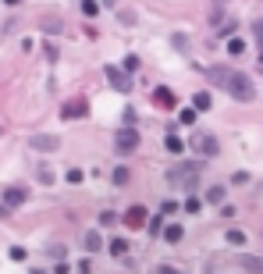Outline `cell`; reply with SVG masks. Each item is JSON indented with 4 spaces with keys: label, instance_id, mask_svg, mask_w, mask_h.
Returning a JSON list of instances; mask_svg holds the SVG:
<instances>
[{
    "label": "cell",
    "instance_id": "32",
    "mask_svg": "<svg viewBox=\"0 0 263 274\" xmlns=\"http://www.w3.org/2000/svg\"><path fill=\"white\" fill-rule=\"evenodd\" d=\"M153 274H181V271H178V267H167V264H164V267H157Z\"/></svg>",
    "mask_w": 263,
    "mask_h": 274
},
{
    "label": "cell",
    "instance_id": "22",
    "mask_svg": "<svg viewBox=\"0 0 263 274\" xmlns=\"http://www.w3.org/2000/svg\"><path fill=\"white\" fill-rule=\"evenodd\" d=\"M228 242H231V246H242V242H245V232H238V228H231V232H228Z\"/></svg>",
    "mask_w": 263,
    "mask_h": 274
},
{
    "label": "cell",
    "instance_id": "23",
    "mask_svg": "<svg viewBox=\"0 0 263 274\" xmlns=\"http://www.w3.org/2000/svg\"><path fill=\"white\" fill-rule=\"evenodd\" d=\"M228 54H235V57L245 54V43H242V39H231V43H228Z\"/></svg>",
    "mask_w": 263,
    "mask_h": 274
},
{
    "label": "cell",
    "instance_id": "14",
    "mask_svg": "<svg viewBox=\"0 0 263 274\" xmlns=\"http://www.w3.org/2000/svg\"><path fill=\"white\" fill-rule=\"evenodd\" d=\"M224 196H228V192H224V185H213V189H206V203L221 207V203H224Z\"/></svg>",
    "mask_w": 263,
    "mask_h": 274
},
{
    "label": "cell",
    "instance_id": "9",
    "mask_svg": "<svg viewBox=\"0 0 263 274\" xmlns=\"http://www.w3.org/2000/svg\"><path fill=\"white\" fill-rule=\"evenodd\" d=\"M86 114V100H68L60 107V118H82Z\"/></svg>",
    "mask_w": 263,
    "mask_h": 274
},
{
    "label": "cell",
    "instance_id": "8",
    "mask_svg": "<svg viewBox=\"0 0 263 274\" xmlns=\"http://www.w3.org/2000/svg\"><path fill=\"white\" fill-rule=\"evenodd\" d=\"M22 203H25V189H22V185H11V189L4 192V210L22 207Z\"/></svg>",
    "mask_w": 263,
    "mask_h": 274
},
{
    "label": "cell",
    "instance_id": "21",
    "mask_svg": "<svg viewBox=\"0 0 263 274\" xmlns=\"http://www.w3.org/2000/svg\"><path fill=\"white\" fill-rule=\"evenodd\" d=\"M149 235H164V217H149Z\"/></svg>",
    "mask_w": 263,
    "mask_h": 274
},
{
    "label": "cell",
    "instance_id": "12",
    "mask_svg": "<svg viewBox=\"0 0 263 274\" xmlns=\"http://www.w3.org/2000/svg\"><path fill=\"white\" fill-rule=\"evenodd\" d=\"M213 107V96L210 93H196L192 96V111H210Z\"/></svg>",
    "mask_w": 263,
    "mask_h": 274
},
{
    "label": "cell",
    "instance_id": "4",
    "mask_svg": "<svg viewBox=\"0 0 263 274\" xmlns=\"http://www.w3.org/2000/svg\"><path fill=\"white\" fill-rule=\"evenodd\" d=\"M121 224H128V228H135V232H139V228H146L149 224V214H146V207H128L125 210V217H121Z\"/></svg>",
    "mask_w": 263,
    "mask_h": 274
},
{
    "label": "cell",
    "instance_id": "24",
    "mask_svg": "<svg viewBox=\"0 0 263 274\" xmlns=\"http://www.w3.org/2000/svg\"><path fill=\"white\" fill-rule=\"evenodd\" d=\"M82 14H89V18H96V14H100V4H92V0H86V4H82Z\"/></svg>",
    "mask_w": 263,
    "mask_h": 274
},
{
    "label": "cell",
    "instance_id": "26",
    "mask_svg": "<svg viewBox=\"0 0 263 274\" xmlns=\"http://www.w3.org/2000/svg\"><path fill=\"white\" fill-rule=\"evenodd\" d=\"M242 264L249 267V271H263V260H253V256H242Z\"/></svg>",
    "mask_w": 263,
    "mask_h": 274
},
{
    "label": "cell",
    "instance_id": "2",
    "mask_svg": "<svg viewBox=\"0 0 263 274\" xmlns=\"http://www.w3.org/2000/svg\"><path fill=\"white\" fill-rule=\"evenodd\" d=\"M167 182H171V185H178V189H196L199 185V164L196 160H189V164H178V167H171V171H167Z\"/></svg>",
    "mask_w": 263,
    "mask_h": 274
},
{
    "label": "cell",
    "instance_id": "17",
    "mask_svg": "<svg viewBox=\"0 0 263 274\" xmlns=\"http://www.w3.org/2000/svg\"><path fill=\"white\" fill-rule=\"evenodd\" d=\"M39 182H43V185H54V171H50V164H39Z\"/></svg>",
    "mask_w": 263,
    "mask_h": 274
},
{
    "label": "cell",
    "instance_id": "11",
    "mask_svg": "<svg viewBox=\"0 0 263 274\" xmlns=\"http://www.w3.org/2000/svg\"><path fill=\"white\" fill-rule=\"evenodd\" d=\"M164 239L171 242V246H178V242L185 239V228L181 224H164Z\"/></svg>",
    "mask_w": 263,
    "mask_h": 274
},
{
    "label": "cell",
    "instance_id": "16",
    "mask_svg": "<svg viewBox=\"0 0 263 274\" xmlns=\"http://www.w3.org/2000/svg\"><path fill=\"white\" fill-rule=\"evenodd\" d=\"M164 146H167V150H171V153H181V150H185V143L178 139V135H175V132H171V135H167V139H164Z\"/></svg>",
    "mask_w": 263,
    "mask_h": 274
},
{
    "label": "cell",
    "instance_id": "1",
    "mask_svg": "<svg viewBox=\"0 0 263 274\" xmlns=\"http://www.w3.org/2000/svg\"><path fill=\"white\" fill-rule=\"evenodd\" d=\"M206 82L221 86L224 93H228L231 100H238V103H249V100L256 96V86H253L249 75H245V71H235V68H224V64L206 68Z\"/></svg>",
    "mask_w": 263,
    "mask_h": 274
},
{
    "label": "cell",
    "instance_id": "31",
    "mask_svg": "<svg viewBox=\"0 0 263 274\" xmlns=\"http://www.w3.org/2000/svg\"><path fill=\"white\" fill-rule=\"evenodd\" d=\"M178 118H181V125H192V121H196V111H181Z\"/></svg>",
    "mask_w": 263,
    "mask_h": 274
},
{
    "label": "cell",
    "instance_id": "30",
    "mask_svg": "<svg viewBox=\"0 0 263 274\" xmlns=\"http://www.w3.org/2000/svg\"><path fill=\"white\" fill-rule=\"evenodd\" d=\"M43 29H46V32H60V22H54V18H46V22H43Z\"/></svg>",
    "mask_w": 263,
    "mask_h": 274
},
{
    "label": "cell",
    "instance_id": "27",
    "mask_svg": "<svg viewBox=\"0 0 263 274\" xmlns=\"http://www.w3.org/2000/svg\"><path fill=\"white\" fill-rule=\"evenodd\" d=\"M64 178H68V182H71V185H79V182H82V171H79V167H71V171H68V175H64Z\"/></svg>",
    "mask_w": 263,
    "mask_h": 274
},
{
    "label": "cell",
    "instance_id": "3",
    "mask_svg": "<svg viewBox=\"0 0 263 274\" xmlns=\"http://www.w3.org/2000/svg\"><path fill=\"white\" fill-rule=\"evenodd\" d=\"M103 75H107V82H111V86L117 89V93H128V89H132L128 71H121L117 64H107V68H103Z\"/></svg>",
    "mask_w": 263,
    "mask_h": 274
},
{
    "label": "cell",
    "instance_id": "6",
    "mask_svg": "<svg viewBox=\"0 0 263 274\" xmlns=\"http://www.w3.org/2000/svg\"><path fill=\"white\" fill-rule=\"evenodd\" d=\"M153 103L164 107V111H175V107H178V100H175V93H171L167 86H157V89H153Z\"/></svg>",
    "mask_w": 263,
    "mask_h": 274
},
{
    "label": "cell",
    "instance_id": "33",
    "mask_svg": "<svg viewBox=\"0 0 263 274\" xmlns=\"http://www.w3.org/2000/svg\"><path fill=\"white\" fill-rule=\"evenodd\" d=\"M89 271H92V260H82L79 264V274H89Z\"/></svg>",
    "mask_w": 263,
    "mask_h": 274
},
{
    "label": "cell",
    "instance_id": "5",
    "mask_svg": "<svg viewBox=\"0 0 263 274\" xmlns=\"http://www.w3.org/2000/svg\"><path fill=\"white\" fill-rule=\"evenodd\" d=\"M114 146H117V153H132V150L139 146V132L128 125V128H121L117 132V139H114Z\"/></svg>",
    "mask_w": 263,
    "mask_h": 274
},
{
    "label": "cell",
    "instance_id": "25",
    "mask_svg": "<svg viewBox=\"0 0 263 274\" xmlns=\"http://www.w3.org/2000/svg\"><path fill=\"white\" fill-rule=\"evenodd\" d=\"M100 224H117V214H114V210H103V214H100Z\"/></svg>",
    "mask_w": 263,
    "mask_h": 274
},
{
    "label": "cell",
    "instance_id": "18",
    "mask_svg": "<svg viewBox=\"0 0 263 274\" xmlns=\"http://www.w3.org/2000/svg\"><path fill=\"white\" fill-rule=\"evenodd\" d=\"M111 253H114V256H125V253H128V242H125V239H111Z\"/></svg>",
    "mask_w": 263,
    "mask_h": 274
},
{
    "label": "cell",
    "instance_id": "15",
    "mask_svg": "<svg viewBox=\"0 0 263 274\" xmlns=\"http://www.w3.org/2000/svg\"><path fill=\"white\" fill-rule=\"evenodd\" d=\"M82 242H86V249H89V253H96V249L103 246V239H100L96 232H86V235H82Z\"/></svg>",
    "mask_w": 263,
    "mask_h": 274
},
{
    "label": "cell",
    "instance_id": "28",
    "mask_svg": "<svg viewBox=\"0 0 263 274\" xmlns=\"http://www.w3.org/2000/svg\"><path fill=\"white\" fill-rule=\"evenodd\" d=\"M253 36H256L260 47H263V22H253Z\"/></svg>",
    "mask_w": 263,
    "mask_h": 274
},
{
    "label": "cell",
    "instance_id": "20",
    "mask_svg": "<svg viewBox=\"0 0 263 274\" xmlns=\"http://www.w3.org/2000/svg\"><path fill=\"white\" fill-rule=\"evenodd\" d=\"M185 210H189V214H199V210H203V200H199V196H189V200H185Z\"/></svg>",
    "mask_w": 263,
    "mask_h": 274
},
{
    "label": "cell",
    "instance_id": "7",
    "mask_svg": "<svg viewBox=\"0 0 263 274\" xmlns=\"http://www.w3.org/2000/svg\"><path fill=\"white\" fill-rule=\"evenodd\" d=\"M203 157H217V150H221V143L213 139V135H196V143H192Z\"/></svg>",
    "mask_w": 263,
    "mask_h": 274
},
{
    "label": "cell",
    "instance_id": "10",
    "mask_svg": "<svg viewBox=\"0 0 263 274\" xmlns=\"http://www.w3.org/2000/svg\"><path fill=\"white\" fill-rule=\"evenodd\" d=\"M32 150H43V153H54V150H60V143L54 139V135H36V139H32Z\"/></svg>",
    "mask_w": 263,
    "mask_h": 274
},
{
    "label": "cell",
    "instance_id": "29",
    "mask_svg": "<svg viewBox=\"0 0 263 274\" xmlns=\"http://www.w3.org/2000/svg\"><path fill=\"white\" fill-rule=\"evenodd\" d=\"M114 182H117V185H125V182H128V171H125V167H117V171H114Z\"/></svg>",
    "mask_w": 263,
    "mask_h": 274
},
{
    "label": "cell",
    "instance_id": "13",
    "mask_svg": "<svg viewBox=\"0 0 263 274\" xmlns=\"http://www.w3.org/2000/svg\"><path fill=\"white\" fill-rule=\"evenodd\" d=\"M210 25L213 29H224V4H213L210 7Z\"/></svg>",
    "mask_w": 263,
    "mask_h": 274
},
{
    "label": "cell",
    "instance_id": "19",
    "mask_svg": "<svg viewBox=\"0 0 263 274\" xmlns=\"http://www.w3.org/2000/svg\"><path fill=\"white\" fill-rule=\"evenodd\" d=\"M117 18L125 25H135V7H117Z\"/></svg>",
    "mask_w": 263,
    "mask_h": 274
}]
</instances>
